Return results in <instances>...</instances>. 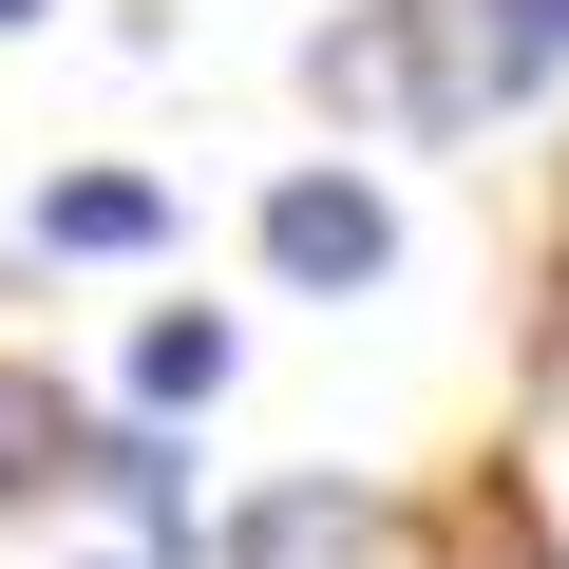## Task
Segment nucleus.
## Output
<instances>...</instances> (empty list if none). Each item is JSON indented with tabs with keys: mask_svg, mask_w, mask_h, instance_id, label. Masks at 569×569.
I'll return each mask as SVG.
<instances>
[{
	"mask_svg": "<svg viewBox=\"0 0 569 569\" xmlns=\"http://www.w3.org/2000/svg\"><path fill=\"white\" fill-rule=\"evenodd\" d=\"M133 380H152V399H209V380H228V323H209V305H171V323L133 342Z\"/></svg>",
	"mask_w": 569,
	"mask_h": 569,
	"instance_id": "7",
	"label": "nucleus"
},
{
	"mask_svg": "<svg viewBox=\"0 0 569 569\" xmlns=\"http://www.w3.org/2000/svg\"><path fill=\"white\" fill-rule=\"evenodd\" d=\"M305 96L361 114V133H475V114H493L456 0H361V20H323V39H305Z\"/></svg>",
	"mask_w": 569,
	"mask_h": 569,
	"instance_id": "1",
	"label": "nucleus"
},
{
	"mask_svg": "<svg viewBox=\"0 0 569 569\" xmlns=\"http://www.w3.org/2000/svg\"><path fill=\"white\" fill-rule=\"evenodd\" d=\"M39 247L133 266V247H171V190H152V171H77V190H39Z\"/></svg>",
	"mask_w": 569,
	"mask_h": 569,
	"instance_id": "4",
	"label": "nucleus"
},
{
	"mask_svg": "<svg viewBox=\"0 0 569 569\" xmlns=\"http://www.w3.org/2000/svg\"><path fill=\"white\" fill-rule=\"evenodd\" d=\"M39 475H77V418L39 380H0V493H39Z\"/></svg>",
	"mask_w": 569,
	"mask_h": 569,
	"instance_id": "6",
	"label": "nucleus"
},
{
	"mask_svg": "<svg viewBox=\"0 0 569 569\" xmlns=\"http://www.w3.org/2000/svg\"><path fill=\"white\" fill-rule=\"evenodd\" d=\"M266 266H284V284H380V266H399V209H380L361 171H284V190H266Z\"/></svg>",
	"mask_w": 569,
	"mask_h": 569,
	"instance_id": "2",
	"label": "nucleus"
},
{
	"mask_svg": "<svg viewBox=\"0 0 569 569\" xmlns=\"http://www.w3.org/2000/svg\"><path fill=\"white\" fill-rule=\"evenodd\" d=\"M342 550H361V493H342V475H284V493L228 531V569H342Z\"/></svg>",
	"mask_w": 569,
	"mask_h": 569,
	"instance_id": "3",
	"label": "nucleus"
},
{
	"mask_svg": "<svg viewBox=\"0 0 569 569\" xmlns=\"http://www.w3.org/2000/svg\"><path fill=\"white\" fill-rule=\"evenodd\" d=\"M96 475L133 493V531H190V456H152V437H96Z\"/></svg>",
	"mask_w": 569,
	"mask_h": 569,
	"instance_id": "8",
	"label": "nucleus"
},
{
	"mask_svg": "<svg viewBox=\"0 0 569 569\" xmlns=\"http://www.w3.org/2000/svg\"><path fill=\"white\" fill-rule=\"evenodd\" d=\"M0 20H39V0H0Z\"/></svg>",
	"mask_w": 569,
	"mask_h": 569,
	"instance_id": "9",
	"label": "nucleus"
},
{
	"mask_svg": "<svg viewBox=\"0 0 569 569\" xmlns=\"http://www.w3.org/2000/svg\"><path fill=\"white\" fill-rule=\"evenodd\" d=\"M456 20H475V77H493V114L569 58V0H456Z\"/></svg>",
	"mask_w": 569,
	"mask_h": 569,
	"instance_id": "5",
	"label": "nucleus"
}]
</instances>
